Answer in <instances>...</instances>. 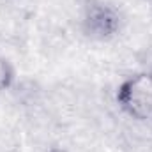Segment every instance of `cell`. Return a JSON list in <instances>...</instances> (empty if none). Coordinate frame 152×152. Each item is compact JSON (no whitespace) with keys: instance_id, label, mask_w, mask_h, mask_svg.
Returning a JSON list of instances; mask_svg holds the SVG:
<instances>
[{"instance_id":"cell-1","label":"cell","mask_w":152,"mask_h":152,"mask_svg":"<svg viewBox=\"0 0 152 152\" xmlns=\"http://www.w3.org/2000/svg\"><path fill=\"white\" fill-rule=\"evenodd\" d=\"M117 103L127 117L138 122L152 120V73H136L117 88Z\"/></svg>"},{"instance_id":"cell-3","label":"cell","mask_w":152,"mask_h":152,"mask_svg":"<svg viewBox=\"0 0 152 152\" xmlns=\"http://www.w3.org/2000/svg\"><path fill=\"white\" fill-rule=\"evenodd\" d=\"M12 83H14V67L5 57H0V94L11 88Z\"/></svg>"},{"instance_id":"cell-2","label":"cell","mask_w":152,"mask_h":152,"mask_svg":"<svg viewBox=\"0 0 152 152\" xmlns=\"http://www.w3.org/2000/svg\"><path fill=\"white\" fill-rule=\"evenodd\" d=\"M120 14L113 5L104 2H90L85 7L83 18H81V28L83 34L96 41H106L112 39L120 30Z\"/></svg>"},{"instance_id":"cell-4","label":"cell","mask_w":152,"mask_h":152,"mask_svg":"<svg viewBox=\"0 0 152 152\" xmlns=\"http://www.w3.org/2000/svg\"><path fill=\"white\" fill-rule=\"evenodd\" d=\"M48 152H67V151H64V149H58V147H53V149H50Z\"/></svg>"}]
</instances>
